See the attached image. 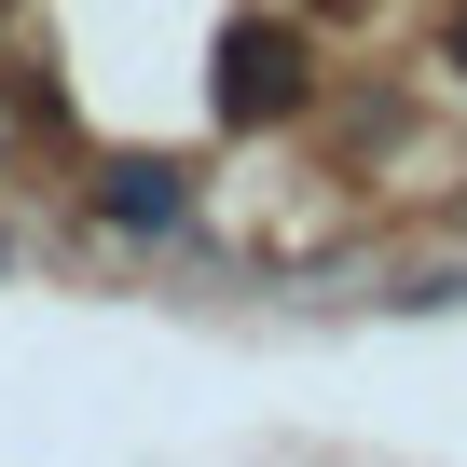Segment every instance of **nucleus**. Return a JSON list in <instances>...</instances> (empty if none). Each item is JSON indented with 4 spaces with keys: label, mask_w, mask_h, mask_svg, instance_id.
Here are the masks:
<instances>
[{
    "label": "nucleus",
    "mask_w": 467,
    "mask_h": 467,
    "mask_svg": "<svg viewBox=\"0 0 467 467\" xmlns=\"http://www.w3.org/2000/svg\"><path fill=\"white\" fill-rule=\"evenodd\" d=\"M453 69H467V28H453Z\"/></svg>",
    "instance_id": "7ed1b4c3"
},
{
    "label": "nucleus",
    "mask_w": 467,
    "mask_h": 467,
    "mask_svg": "<svg viewBox=\"0 0 467 467\" xmlns=\"http://www.w3.org/2000/svg\"><path fill=\"white\" fill-rule=\"evenodd\" d=\"M97 220H110V234H179V220H192V179H179V165H110V179H97Z\"/></svg>",
    "instance_id": "f03ea898"
},
{
    "label": "nucleus",
    "mask_w": 467,
    "mask_h": 467,
    "mask_svg": "<svg viewBox=\"0 0 467 467\" xmlns=\"http://www.w3.org/2000/svg\"><path fill=\"white\" fill-rule=\"evenodd\" d=\"M289 97H303L289 28H275V15H234V28H220V124H275Z\"/></svg>",
    "instance_id": "f257e3e1"
}]
</instances>
